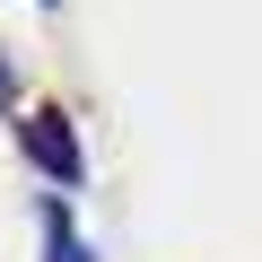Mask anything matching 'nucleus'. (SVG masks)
I'll list each match as a JSON object with an SVG mask.
<instances>
[{
  "label": "nucleus",
  "mask_w": 262,
  "mask_h": 262,
  "mask_svg": "<svg viewBox=\"0 0 262 262\" xmlns=\"http://www.w3.org/2000/svg\"><path fill=\"white\" fill-rule=\"evenodd\" d=\"M18 149L44 166V184L53 192H70L79 175H88V158H79V131H70V114H18Z\"/></svg>",
  "instance_id": "1"
},
{
  "label": "nucleus",
  "mask_w": 262,
  "mask_h": 262,
  "mask_svg": "<svg viewBox=\"0 0 262 262\" xmlns=\"http://www.w3.org/2000/svg\"><path fill=\"white\" fill-rule=\"evenodd\" d=\"M44 262H96V253H88V236L70 227V210H61V192L44 201Z\"/></svg>",
  "instance_id": "2"
},
{
  "label": "nucleus",
  "mask_w": 262,
  "mask_h": 262,
  "mask_svg": "<svg viewBox=\"0 0 262 262\" xmlns=\"http://www.w3.org/2000/svg\"><path fill=\"white\" fill-rule=\"evenodd\" d=\"M0 105H9V61H0Z\"/></svg>",
  "instance_id": "3"
}]
</instances>
